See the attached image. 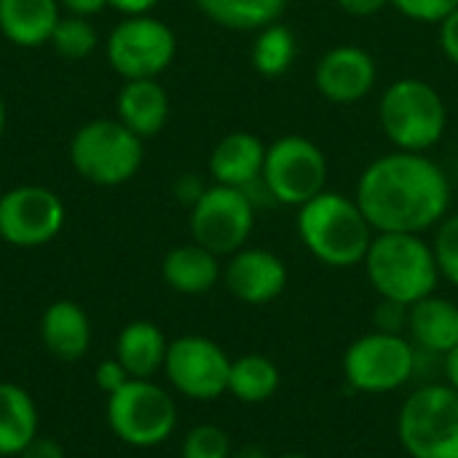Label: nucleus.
Here are the masks:
<instances>
[{"label":"nucleus","instance_id":"1","mask_svg":"<svg viewBox=\"0 0 458 458\" xmlns=\"http://www.w3.org/2000/svg\"><path fill=\"white\" fill-rule=\"evenodd\" d=\"M354 199L376 233H424L448 215L451 182L424 153L394 150L362 172Z\"/></svg>","mask_w":458,"mask_h":458},{"label":"nucleus","instance_id":"2","mask_svg":"<svg viewBox=\"0 0 458 458\" xmlns=\"http://www.w3.org/2000/svg\"><path fill=\"white\" fill-rule=\"evenodd\" d=\"M298 236L319 263L330 268H352L365 260L376 231L357 199L338 191H322L298 207Z\"/></svg>","mask_w":458,"mask_h":458},{"label":"nucleus","instance_id":"3","mask_svg":"<svg viewBox=\"0 0 458 458\" xmlns=\"http://www.w3.org/2000/svg\"><path fill=\"white\" fill-rule=\"evenodd\" d=\"M362 266L378 298L403 306L432 295L440 282L432 244L421 233H376Z\"/></svg>","mask_w":458,"mask_h":458},{"label":"nucleus","instance_id":"4","mask_svg":"<svg viewBox=\"0 0 458 458\" xmlns=\"http://www.w3.org/2000/svg\"><path fill=\"white\" fill-rule=\"evenodd\" d=\"M378 118L389 142L411 153H427L435 148L443 140L448 123L443 97L432 83L421 78L394 81L381 97Z\"/></svg>","mask_w":458,"mask_h":458},{"label":"nucleus","instance_id":"5","mask_svg":"<svg viewBox=\"0 0 458 458\" xmlns=\"http://www.w3.org/2000/svg\"><path fill=\"white\" fill-rule=\"evenodd\" d=\"M397 437L411 458H458V389L419 386L400 408Z\"/></svg>","mask_w":458,"mask_h":458},{"label":"nucleus","instance_id":"6","mask_svg":"<svg viewBox=\"0 0 458 458\" xmlns=\"http://www.w3.org/2000/svg\"><path fill=\"white\" fill-rule=\"evenodd\" d=\"M341 370L354 392L389 394L419 376V349L408 335L373 330L349 344Z\"/></svg>","mask_w":458,"mask_h":458},{"label":"nucleus","instance_id":"7","mask_svg":"<svg viewBox=\"0 0 458 458\" xmlns=\"http://www.w3.org/2000/svg\"><path fill=\"white\" fill-rule=\"evenodd\" d=\"M110 432L131 448H156L177 429V403L153 378H129L105 405Z\"/></svg>","mask_w":458,"mask_h":458},{"label":"nucleus","instance_id":"8","mask_svg":"<svg viewBox=\"0 0 458 458\" xmlns=\"http://www.w3.org/2000/svg\"><path fill=\"white\" fill-rule=\"evenodd\" d=\"M142 137L126 129L121 121L97 118L83 123L70 142L72 169L94 185H121L131 180L142 166Z\"/></svg>","mask_w":458,"mask_h":458},{"label":"nucleus","instance_id":"9","mask_svg":"<svg viewBox=\"0 0 458 458\" xmlns=\"http://www.w3.org/2000/svg\"><path fill=\"white\" fill-rule=\"evenodd\" d=\"M260 182L274 201L303 207L306 201L327 191V158L322 148L309 137H279L266 148Z\"/></svg>","mask_w":458,"mask_h":458},{"label":"nucleus","instance_id":"10","mask_svg":"<svg viewBox=\"0 0 458 458\" xmlns=\"http://www.w3.org/2000/svg\"><path fill=\"white\" fill-rule=\"evenodd\" d=\"M255 228V199L247 191L212 185L204 188L201 196L191 207V236L204 250L217 258H231L242 247Z\"/></svg>","mask_w":458,"mask_h":458},{"label":"nucleus","instance_id":"11","mask_svg":"<svg viewBox=\"0 0 458 458\" xmlns=\"http://www.w3.org/2000/svg\"><path fill=\"white\" fill-rule=\"evenodd\" d=\"M231 357L220 344L204 335H180L169 341L164 376L172 389L196 403H212L228 394Z\"/></svg>","mask_w":458,"mask_h":458},{"label":"nucleus","instance_id":"12","mask_svg":"<svg viewBox=\"0 0 458 458\" xmlns=\"http://www.w3.org/2000/svg\"><path fill=\"white\" fill-rule=\"evenodd\" d=\"M174 54V32L148 13L126 16L107 38V59L123 81L158 78L172 64Z\"/></svg>","mask_w":458,"mask_h":458},{"label":"nucleus","instance_id":"13","mask_svg":"<svg viewBox=\"0 0 458 458\" xmlns=\"http://www.w3.org/2000/svg\"><path fill=\"white\" fill-rule=\"evenodd\" d=\"M64 225L62 199L43 185H19L0 196V239L11 247H40Z\"/></svg>","mask_w":458,"mask_h":458},{"label":"nucleus","instance_id":"14","mask_svg":"<svg viewBox=\"0 0 458 458\" xmlns=\"http://www.w3.org/2000/svg\"><path fill=\"white\" fill-rule=\"evenodd\" d=\"M287 279L290 274L284 260L276 252L260 247H242L223 266L225 290L250 306H266L276 301L284 293Z\"/></svg>","mask_w":458,"mask_h":458},{"label":"nucleus","instance_id":"15","mask_svg":"<svg viewBox=\"0 0 458 458\" xmlns=\"http://www.w3.org/2000/svg\"><path fill=\"white\" fill-rule=\"evenodd\" d=\"M376 75V62L365 48L335 46L317 62L314 83L325 99L352 105L373 91Z\"/></svg>","mask_w":458,"mask_h":458},{"label":"nucleus","instance_id":"16","mask_svg":"<svg viewBox=\"0 0 458 458\" xmlns=\"http://www.w3.org/2000/svg\"><path fill=\"white\" fill-rule=\"evenodd\" d=\"M266 148L260 137L250 131H231L225 134L212 156H209V172L217 185L252 191L255 185H263V164H266ZM252 196V193H250Z\"/></svg>","mask_w":458,"mask_h":458},{"label":"nucleus","instance_id":"17","mask_svg":"<svg viewBox=\"0 0 458 458\" xmlns=\"http://www.w3.org/2000/svg\"><path fill=\"white\" fill-rule=\"evenodd\" d=\"M411 344L432 357H445L458 346V303L427 295L408 306V333Z\"/></svg>","mask_w":458,"mask_h":458},{"label":"nucleus","instance_id":"18","mask_svg":"<svg viewBox=\"0 0 458 458\" xmlns=\"http://www.w3.org/2000/svg\"><path fill=\"white\" fill-rule=\"evenodd\" d=\"M40 341L62 362H78L91 346V322L75 301H54L40 317Z\"/></svg>","mask_w":458,"mask_h":458},{"label":"nucleus","instance_id":"19","mask_svg":"<svg viewBox=\"0 0 458 458\" xmlns=\"http://www.w3.org/2000/svg\"><path fill=\"white\" fill-rule=\"evenodd\" d=\"M118 121L137 137H156L169 118V97L156 78L126 81L115 99Z\"/></svg>","mask_w":458,"mask_h":458},{"label":"nucleus","instance_id":"20","mask_svg":"<svg viewBox=\"0 0 458 458\" xmlns=\"http://www.w3.org/2000/svg\"><path fill=\"white\" fill-rule=\"evenodd\" d=\"M161 276L180 295H204L223 279V266L215 252L191 242L164 255Z\"/></svg>","mask_w":458,"mask_h":458},{"label":"nucleus","instance_id":"21","mask_svg":"<svg viewBox=\"0 0 458 458\" xmlns=\"http://www.w3.org/2000/svg\"><path fill=\"white\" fill-rule=\"evenodd\" d=\"M59 19V0H0V32L21 48L48 43Z\"/></svg>","mask_w":458,"mask_h":458},{"label":"nucleus","instance_id":"22","mask_svg":"<svg viewBox=\"0 0 458 458\" xmlns=\"http://www.w3.org/2000/svg\"><path fill=\"white\" fill-rule=\"evenodd\" d=\"M169 341L164 330L148 319L129 322L115 338V360L126 368L131 378H153L164 370Z\"/></svg>","mask_w":458,"mask_h":458},{"label":"nucleus","instance_id":"23","mask_svg":"<svg viewBox=\"0 0 458 458\" xmlns=\"http://www.w3.org/2000/svg\"><path fill=\"white\" fill-rule=\"evenodd\" d=\"M38 408L27 389L0 381V456H19L21 448L38 437Z\"/></svg>","mask_w":458,"mask_h":458},{"label":"nucleus","instance_id":"24","mask_svg":"<svg viewBox=\"0 0 458 458\" xmlns=\"http://www.w3.org/2000/svg\"><path fill=\"white\" fill-rule=\"evenodd\" d=\"M282 384L279 368L266 354H242L231 360L228 373V394H233L244 405H260L268 403Z\"/></svg>","mask_w":458,"mask_h":458},{"label":"nucleus","instance_id":"25","mask_svg":"<svg viewBox=\"0 0 458 458\" xmlns=\"http://www.w3.org/2000/svg\"><path fill=\"white\" fill-rule=\"evenodd\" d=\"M196 5L228 30H263L279 21L287 0H196Z\"/></svg>","mask_w":458,"mask_h":458},{"label":"nucleus","instance_id":"26","mask_svg":"<svg viewBox=\"0 0 458 458\" xmlns=\"http://www.w3.org/2000/svg\"><path fill=\"white\" fill-rule=\"evenodd\" d=\"M298 54V43L295 35L287 24H266L263 30H258L255 46H252V67L266 75V78H279L284 75Z\"/></svg>","mask_w":458,"mask_h":458},{"label":"nucleus","instance_id":"27","mask_svg":"<svg viewBox=\"0 0 458 458\" xmlns=\"http://www.w3.org/2000/svg\"><path fill=\"white\" fill-rule=\"evenodd\" d=\"M48 43L64 59H83L97 48L99 38H97V30L91 27V21H86L83 16H62L56 21Z\"/></svg>","mask_w":458,"mask_h":458},{"label":"nucleus","instance_id":"28","mask_svg":"<svg viewBox=\"0 0 458 458\" xmlns=\"http://www.w3.org/2000/svg\"><path fill=\"white\" fill-rule=\"evenodd\" d=\"M231 437L217 424H196L180 445V458H231Z\"/></svg>","mask_w":458,"mask_h":458},{"label":"nucleus","instance_id":"29","mask_svg":"<svg viewBox=\"0 0 458 458\" xmlns=\"http://www.w3.org/2000/svg\"><path fill=\"white\" fill-rule=\"evenodd\" d=\"M432 252H435L440 276L458 287V215H445L437 223Z\"/></svg>","mask_w":458,"mask_h":458},{"label":"nucleus","instance_id":"30","mask_svg":"<svg viewBox=\"0 0 458 458\" xmlns=\"http://www.w3.org/2000/svg\"><path fill=\"white\" fill-rule=\"evenodd\" d=\"M403 16L424 24H440L458 8V0H389Z\"/></svg>","mask_w":458,"mask_h":458},{"label":"nucleus","instance_id":"31","mask_svg":"<svg viewBox=\"0 0 458 458\" xmlns=\"http://www.w3.org/2000/svg\"><path fill=\"white\" fill-rule=\"evenodd\" d=\"M376 330L405 335L408 333V306L394 303V301H381V306L376 311Z\"/></svg>","mask_w":458,"mask_h":458},{"label":"nucleus","instance_id":"32","mask_svg":"<svg viewBox=\"0 0 458 458\" xmlns=\"http://www.w3.org/2000/svg\"><path fill=\"white\" fill-rule=\"evenodd\" d=\"M131 376L126 373V368L113 357V360H102L99 365H97V370H94V384H97V389L105 394V397H110L113 392H118L126 381H129Z\"/></svg>","mask_w":458,"mask_h":458},{"label":"nucleus","instance_id":"33","mask_svg":"<svg viewBox=\"0 0 458 458\" xmlns=\"http://www.w3.org/2000/svg\"><path fill=\"white\" fill-rule=\"evenodd\" d=\"M16 458H64V448H62L56 440L38 435L35 440H30V443L21 448V454Z\"/></svg>","mask_w":458,"mask_h":458},{"label":"nucleus","instance_id":"34","mask_svg":"<svg viewBox=\"0 0 458 458\" xmlns=\"http://www.w3.org/2000/svg\"><path fill=\"white\" fill-rule=\"evenodd\" d=\"M440 46L445 51V56L458 67V8L440 21Z\"/></svg>","mask_w":458,"mask_h":458},{"label":"nucleus","instance_id":"35","mask_svg":"<svg viewBox=\"0 0 458 458\" xmlns=\"http://www.w3.org/2000/svg\"><path fill=\"white\" fill-rule=\"evenodd\" d=\"M338 5H341L349 16H373V13H378L384 5H389V0H338Z\"/></svg>","mask_w":458,"mask_h":458},{"label":"nucleus","instance_id":"36","mask_svg":"<svg viewBox=\"0 0 458 458\" xmlns=\"http://www.w3.org/2000/svg\"><path fill=\"white\" fill-rule=\"evenodd\" d=\"M59 5L67 8L70 16H83V19H89V16L99 13V11L107 5V0H59Z\"/></svg>","mask_w":458,"mask_h":458},{"label":"nucleus","instance_id":"37","mask_svg":"<svg viewBox=\"0 0 458 458\" xmlns=\"http://www.w3.org/2000/svg\"><path fill=\"white\" fill-rule=\"evenodd\" d=\"M161 0H107V5H113L115 11H121L123 16H142L148 11H153Z\"/></svg>","mask_w":458,"mask_h":458},{"label":"nucleus","instance_id":"38","mask_svg":"<svg viewBox=\"0 0 458 458\" xmlns=\"http://www.w3.org/2000/svg\"><path fill=\"white\" fill-rule=\"evenodd\" d=\"M443 373H445V381L458 389V346L454 352H448L445 357H443Z\"/></svg>","mask_w":458,"mask_h":458},{"label":"nucleus","instance_id":"39","mask_svg":"<svg viewBox=\"0 0 458 458\" xmlns=\"http://www.w3.org/2000/svg\"><path fill=\"white\" fill-rule=\"evenodd\" d=\"M231 458H268L260 448H244V451H236Z\"/></svg>","mask_w":458,"mask_h":458},{"label":"nucleus","instance_id":"40","mask_svg":"<svg viewBox=\"0 0 458 458\" xmlns=\"http://www.w3.org/2000/svg\"><path fill=\"white\" fill-rule=\"evenodd\" d=\"M3 131H5V105L0 99V137H3Z\"/></svg>","mask_w":458,"mask_h":458},{"label":"nucleus","instance_id":"41","mask_svg":"<svg viewBox=\"0 0 458 458\" xmlns=\"http://www.w3.org/2000/svg\"><path fill=\"white\" fill-rule=\"evenodd\" d=\"M276 458H309V456H303V454H284V456H276Z\"/></svg>","mask_w":458,"mask_h":458}]
</instances>
